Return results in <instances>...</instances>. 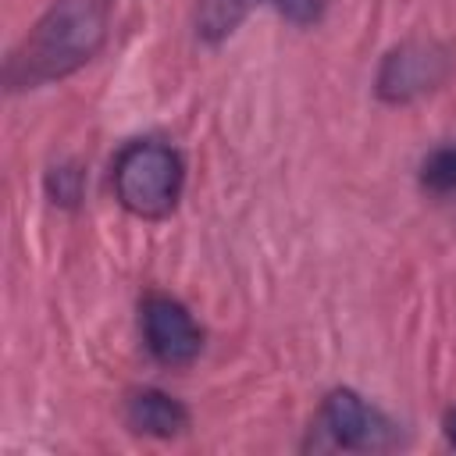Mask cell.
I'll use <instances>...</instances> for the list:
<instances>
[{
	"label": "cell",
	"instance_id": "6da1fadb",
	"mask_svg": "<svg viewBox=\"0 0 456 456\" xmlns=\"http://www.w3.org/2000/svg\"><path fill=\"white\" fill-rule=\"evenodd\" d=\"M107 36V14L96 0H57L36 28L25 36V43L7 61V82L14 89L43 86L53 78H64L78 71L93 53L103 46Z\"/></svg>",
	"mask_w": 456,
	"mask_h": 456
},
{
	"label": "cell",
	"instance_id": "7a4b0ae2",
	"mask_svg": "<svg viewBox=\"0 0 456 456\" xmlns=\"http://www.w3.org/2000/svg\"><path fill=\"white\" fill-rule=\"evenodd\" d=\"M182 157L153 139L128 142L114 160V192L118 203L135 217H164L182 196Z\"/></svg>",
	"mask_w": 456,
	"mask_h": 456
},
{
	"label": "cell",
	"instance_id": "3957f363",
	"mask_svg": "<svg viewBox=\"0 0 456 456\" xmlns=\"http://www.w3.org/2000/svg\"><path fill=\"white\" fill-rule=\"evenodd\" d=\"M142 335L150 353L167 367H185L203 349V331L192 314L167 296H150L142 303Z\"/></svg>",
	"mask_w": 456,
	"mask_h": 456
},
{
	"label": "cell",
	"instance_id": "277c9868",
	"mask_svg": "<svg viewBox=\"0 0 456 456\" xmlns=\"http://www.w3.org/2000/svg\"><path fill=\"white\" fill-rule=\"evenodd\" d=\"M321 428L331 435L335 445H346V449H385L395 438L392 420L349 388H338L324 399Z\"/></svg>",
	"mask_w": 456,
	"mask_h": 456
},
{
	"label": "cell",
	"instance_id": "5b68a950",
	"mask_svg": "<svg viewBox=\"0 0 456 456\" xmlns=\"http://www.w3.org/2000/svg\"><path fill=\"white\" fill-rule=\"evenodd\" d=\"M260 4L274 7L278 14H285L296 25H310L321 18V0H200L196 4V36L203 43H221Z\"/></svg>",
	"mask_w": 456,
	"mask_h": 456
},
{
	"label": "cell",
	"instance_id": "8992f818",
	"mask_svg": "<svg viewBox=\"0 0 456 456\" xmlns=\"http://www.w3.org/2000/svg\"><path fill=\"white\" fill-rule=\"evenodd\" d=\"M445 71V57L428 43H406L392 50L378 75V93L392 103H403L424 89H431Z\"/></svg>",
	"mask_w": 456,
	"mask_h": 456
},
{
	"label": "cell",
	"instance_id": "52a82bcc",
	"mask_svg": "<svg viewBox=\"0 0 456 456\" xmlns=\"http://www.w3.org/2000/svg\"><path fill=\"white\" fill-rule=\"evenodd\" d=\"M125 417H128V428L132 431L153 435V438H171V435H178V431L189 428V410L178 399H171V395H164L157 388L135 392L128 399V413Z\"/></svg>",
	"mask_w": 456,
	"mask_h": 456
},
{
	"label": "cell",
	"instance_id": "ba28073f",
	"mask_svg": "<svg viewBox=\"0 0 456 456\" xmlns=\"http://www.w3.org/2000/svg\"><path fill=\"white\" fill-rule=\"evenodd\" d=\"M424 185L435 192H456V146H442L424 160Z\"/></svg>",
	"mask_w": 456,
	"mask_h": 456
},
{
	"label": "cell",
	"instance_id": "9c48e42d",
	"mask_svg": "<svg viewBox=\"0 0 456 456\" xmlns=\"http://www.w3.org/2000/svg\"><path fill=\"white\" fill-rule=\"evenodd\" d=\"M78 189H82V175L75 167H53V175H50L53 203H75L78 200Z\"/></svg>",
	"mask_w": 456,
	"mask_h": 456
},
{
	"label": "cell",
	"instance_id": "30bf717a",
	"mask_svg": "<svg viewBox=\"0 0 456 456\" xmlns=\"http://www.w3.org/2000/svg\"><path fill=\"white\" fill-rule=\"evenodd\" d=\"M445 435H449V442L456 445V410H452V413L445 417Z\"/></svg>",
	"mask_w": 456,
	"mask_h": 456
}]
</instances>
